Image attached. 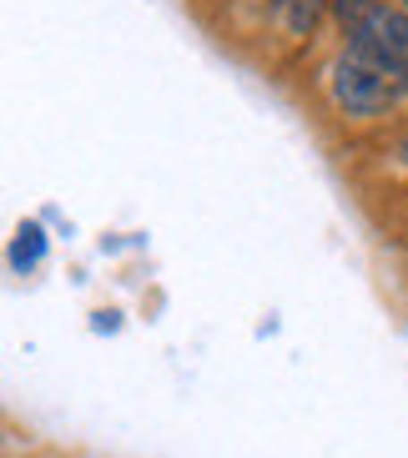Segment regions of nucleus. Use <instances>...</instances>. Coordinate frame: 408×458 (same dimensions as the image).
I'll use <instances>...</instances> for the list:
<instances>
[{"mask_svg": "<svg viewBox=\"0 0 408 458\" xmlns=\"http://www.w3.org/2000/svg\"><path fill=\"white\" fill-rule=\"evenodd\" d=\"M333 26L343 51L373 61L378 71L408 81V11L394 0H333Z\"/></svg>", "mask_w": 408, "mask_h": 458, "instance_id": "f257e3e1", "label": "nucleus"}, {"mask_svg": "<svg viewBox=\"0 0 408 458\" xmlns=\"http://www.w3.org/2000/svg\"><path fill=\"white\" fill-rule=\"evenodd\" d=\"M404 86L408 81L378 71L373 61H363V55L343 51V55L327 61V101H333L343 116H353V122H373V116H383V111L404 96Z\"/></svg>", "mask_w": 408, "mask_h": 458, "instance_id": "f03ea898", "label": "nucleus"}, {"mask_svg": "<svg viewBox=\"0 0 408 458\" xmlns=\"http://www.w3.org/2000/svg\"><path fill=\"white\" fill-rule=\"evenodd\" d=\"M41 252H46V232L30 222V227H21L15 232V247H11V267L15 272H30L36 262H41Z\"/></svg>", "mask_w": 408, "mask_h": 458, "instance_id": "7ed1b4c3", "label": "nucleus"}, {"mask_svg": "<svg viewBox=\"0 0 408 458\" xmlns=\"http://www.w3.org/2000/svg\"><path fill=\"white\" fill-rule=\"evenodd\" d=\"M323 15V0H283V26L287 36H308Z\"/></svg>", "mask_w": 408, "mask_h": 458, "instance_id": "20e7f679", "label": "nucleus"}, {"mask_svg": "<svg viewBox=\"0 0 408 458\" xmlns=\"http://www.w3.org/2000/svg\"><path fill=\"white\" fill-rule=\"evenodd\" d=\"M394 5H404V11H408V0H394Z\"/></svg>", "mask_w": 408, "mask_h": 458, "instance_id": "39448f33", "label": "nucleus"}, {"mask_svg": "<svg viewBox=\"0 0 408 458\" xmlns=\"http://www.w3.org/2000/svg\"><path fill=\"white\" fill-rule=\"evenodd\" d=\"M404 151H408V147H404Z\"/></svg>", "mask_w": 408, "mask_h": 458, "instance_id": "423d86ee", "label": "nucleus"}]
</instances>
